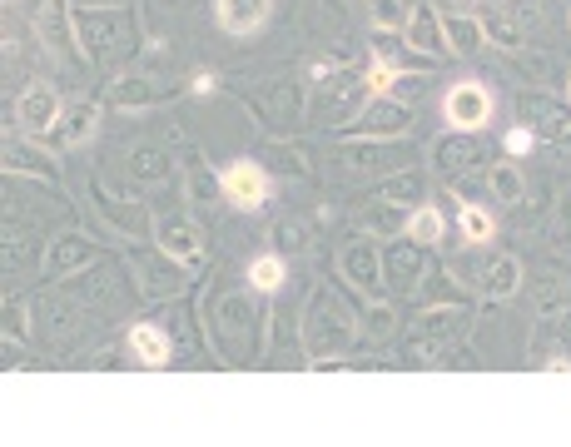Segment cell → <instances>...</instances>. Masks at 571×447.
Segmentation results:
<instances>
[{
  "label": "cell",
  "instance_id": "1",
  "mask_svg": "<svg viewBox=\"0 0 571 447\" xmlns=\"http://www.w3.org/2000/svg\"><path fill=\"white\" fill-rule=\"evenodd\" d=\"M442 115H447L452 130L472 135V130H482V125L492 120V90H487L482 80H457V85L442 95Z\"/></svg>",
  "mask_w": 571,
  "mask_h": 447
},
{
  "label": "cell",
  "instance_id": "2",
  "mask_svg": "<svg viewBox=\"0 0 571 447\" xmlns=\"http://www.w3.org/2000/svg\"><path fill=\"white\" fill-rule=\"evenodd\" d=\"M75 35L85 45V55H110L125 40V15L115 5H95V10H75Z\"/></svg>",
  "mask_w": 571,
  "mask_h": 447
},
{
  "label": "cell",
  "instance_id": "3",
  "mask_svg": "<svg viewBox=\"0 0 571 447\" xmlns=\"http://www.w3.org/2000/svg\"><path fill=\"white\" fill-rule=\"evenodd\" d=\"M462 323H467V313L462 308H437L428 313L418 328H413V338H408V358H418V363H432L457 333H462Z\"/></svg>",
  "mask_w": 571,
  "mask_h": 447
},
{
  "label": "cell",
  "instance_id": "4",
  "mask_svg": "<svg viewBox=\"0 0 571 447\" xmlns=\"http://www.w3.org/2000/svg\"><path fill=\"white\" fill-rule=\"evenodd\" d=\"M219 184H224V194H229L239 209H264V204H269V174H264L254 159H234Z\"/></svg>",
  "mask_w": 571,
  "mask_h": 447
},
{
  "label": "cell",
  "instance_id": "5",
  "mask_svg": "<svg viewBox=\"0 0 571 447\" xmlns=\"http://www.w3.org/2000/svg\"><path fill=\"white\" fill-rule=\"evenodd\" d=\"M269 10H274V0H214V20L234 40H249L254 30H264Z\"/></svg>",
  "mask_w": 571,
  "mask_h": 447
},
{
  "label": "cell",
  "instance_id": "6",
  "mask_svg": "<svg viewBox=\"0 0 571 447\" xmlns=\"http://www.w3.org/2000/svg\"><path fill=\"white\" fill-rule=\"evenodd\" d=\"M154 239H159V249L174 259V264H194L199 259V229L184 219V214H159L154 219Z\"/></svg>",
  "mask_w": 571,
  "mask_h": 447
},
{
  "label": "cell",
  "instance_id": "7",
  "mask_svg": "<svg viewBox=\"0 0 571 447\" xmlns=\"http://www.w3.org/2000/svg\"><path fill=\"white\" fill-rule=\"evenodd\" d=\"M15 115H20V125L30 130V135H45V130H60V100H55V90L50 85H30L25 95H20V105H15Z\"/></svg>",
  "mask_w": 571,
  "mask_h": 447
},
{
  "label": "cell",
  "instance_id": "8",
  "mask_svg": "<svg viewBox=\"0 0 571 447\" xmlns=\"http://www.w3.org/2000/svg\"><path fill=\"white\" fill-rule=\"evenodd\" d=\"M522 120H527L532 135H547V140H567L571 135V110L547 100V95H527L522 100Z\"/></svg>",
  "mask_w": 571,
  "mask_h": 447
},
{
  "label": "cell",
  "instance_id": "9",
  "mask_svg": "<svg viewBox=\"0 0 571 447\" xmlns=\"http://www.w3.org/2000/svg\"><path fill=\"white\" fill-rule=\"evenodd\" d=\"M338 269H343V279H353L358 289H378V284H383V254H378L373 244H353V249H343Z\"/></svg>",
  "mask_w": 571,
  "mask_h": 447
},
{
  "label": "cell",
  "instance_id": "10",
  "mask_svg": "<svg viewBox=\"0 0 571 447\" xmlns=\"http://www.w3.org/2000/svg\"><path fill=\"white\" fill-rule=\"evenodd\" d=\"M130 353L140 358L144 368H164L174 358V343H169V333L159 323H135L130 328Z\"/></svg>",
  "mask_w": 571,
  "mask_h": 447
},
{
  "label": "cell",
  "instance_id": "11",
  "mask_svg": "<svg viewBox=\"0 0 571 447\" xmlns=\"http://www.w3.org/2000/svg\"><path fill=\"white\" fill-rule=\"evenodd\" d=\"M442 40H447V50L452 55H477L482 50V40H487V30H482V20H472V15H442Z\"/></svg>",
  "mask_w": 571,
  "mask_h": 447
},
{
  "label": "cell",
  "instance_id": "12",
  "mask_svg": "<svg viewBox=\"0 0 571 447\" xmlns=\"http://www.w3.org/2000/svg\"><path fill=\"white\" fill-rule=\"evenodd\" d=\"M95 259V244L90 239H80V234H65V239H55V249H50V259H45V269H50V279H65V274H75L80 264H90Z\"/></svg>",
  "mask_w": 571,
  "mask_h": 447
},
{
  "label": "cell",
  "instance_id": "13",
  "mask_svg": "<svg viewBox=\"0 0 571 447\" xmlns=\"http://www.w3.org/2000/svg\"><path fill=\"white\" fill-rule=\"evenodd\" d=\"M408 45H418V50H447V40H442V25H437V15H432L428 5H413V15H408Z\"/></svg>",
  "mask_w": 571,
  "mask_h": 447
},
{
  "label": "cell",
  "instance_id": "14",
  "mask_svg": "<svg viewBox=\"0 0 571 447\" xmlns=\"http://www.w3.org/2000/svg\"><path fill=\"white\" fill-rule=\"evenodd\" d=\"M403 125H408V110H403L398 100H383V95H378V105H368V115H363V130H368V135H403Z\"/></svg>",
  "mask_w": 571,
  "mask_h": 447
},
{
  "label": "cell",
  "instance_id": "15",
  "mask_svg": "<svg viewBox=\"0 0 571 447\" xmlns=\"http://www.w3.org/2000/svg\"><path fill=\"white\" fill-rule=\"evenodd\" d=\"M522 289V264L512 259V254H502L492 269H487V294L492 298H512Z\"/></svg>",
  "mask_w": 571,
  "mask_h": 447
},
{
  "label": "cell",
  "instance_id": "16",
  "mask_svg": "<svg viewBox=\"0 0 571 447\" xmlns=\"http://www.w3.org/2000/svg\"><path fill=\"white\" fill-rule=\"evenodd\" d=\"M418 194H423V174H418V169L393 174V179H383V184H378V199H383V204H413Z\"/></svg>",
  "mask_w": 571,
  "mask_h": 447
},
{
  "label": "cell",
  "instance_id": "17",
  "mask_svg": "<svg viewBox=\"0 0 571 447\" xmlns=\"http://www.w3.org/2000/svg\"><path fill=\"white\" fill-rule=\"evenodd\" d=\"M95 105H75L70 115H65V125H60V145H85L90 135H95Z\"/></svg>",
  "mask_w": 571,
  "mask_h": 447
},
{
  "label": "cell",
  "instance_id": "18",
  "mask_svg": "<svg viewBox=\"0 0 571 447\" xmlns=\"http://www.w3.org/2000/svg\"><path fill=\"white\" fill-rule=\"evenodd\" d=\"M492 194H497L502 204H522V194H527L522 169H517V164H492Z\"/></svg>",
  "mask_w": 571,
  "mask_h": 447
},
{
  "label": "cell",
  "instance_id": "19",
  "mask_svg": "<svg viewBox=\"0 0 571 447\" xmlns=\"http://www.w3.org/2000/svg\"><path fill=\"white\" fill-rule=\"evenodd\" d=\"M348 159H353L358 169H368V164H378V169H388V164H398V159H408V149H403V145H348Z\"/></svg>",
  "mask_w": 571,
  "mask_h": 447
},
{
  "label": "cell",
  "instance_id": "20",
  "mask_svg": "<svg viewBox=\"0 0 571 447\" xmlns=\"http://www.w3.org/2000/svg\"><path fill=\"white\" fill-rule=\"evenodd\" d=\"M472 159H477V145H472V140H442V145H437V169H442V174H462Z\"/></svg>",
  "mask_w": 571,
  "mask_h": 447
},
{
  "label": "cell",
  "instance_id": "21",
  "mask_svg": "<svg viewBox=\"0 0 571 447\" xmlns=\"http://www.w3.org/2000/svg\"><path fill=\"white\" fill-rule=\"evenodd\" d=\"M388 269H393V279L398 284H418V274H423V264H418V244H398L393 254H388Z\"/></svg>",
  "mask_w": 571,
  "mask_h": 447
},
{
  "label": "cell",
  "instance_id": "22",
  "mask_svg": "<svg viewBox=\"0 0 571 447\" xmlns=\"http://www.w3.org/2000/svg\"><path fill=\"white\" fill-rule=\"evenodd\" d=\"M408 239H413V244H437V239H442V214H437L432 204H423V209L408 219Z\"/></svg>",
  "mask_w": 571,
  "mask_h": 447
},
{
  "label": "cell",
  "instance_id": "23",
  "mask_svg": "<svg viewBox=\"0 0 571 447\" xmlns=\"http://www.w3.org/2000/svg\"><path fill=\"white\" fill-rule=\"evenodd\" d=\"M249 284H254L259 294H274V289L284 284V259H274V254H269V259H254V264H249Z\"/></svg>",
  "mask_w": 571,
  "mask_h": 447
},
{
  "label": "cell",
  "instance_id": "24",
  "mask_svg": "<svg viewBox=\"0 0 571 447\" xmlns=\"http://www.w3.org/2000/svg\"><path fill=\"white\" fill-rule=\"evenodd\" d=\"M408 15H413V0H373V25L378 30H398V25H408Z\"/></svg>",
  "mask_w": 571,
  "mask_h": 447
},
{
  "label": "cell",
  "instance_id": "25",
  "mask_svg": "<svg viewBox=\"0 0 571 447\" xmlns=\"http://www.w3.org/2000/svg\"><path fill=\"white\" fill-rule=\"evenodd\" d=\"M462 234L472 239V244H482V239H492V214L487 209H477V204H462Z\"/></svg>",
  "mask_w": 571,
  "mask_h": 447
},
{
  "label": "cell",
  "instance_id": "26",
  "mask_svg": "<svg viewBox=\"0 0 571 447\" xmlns=\"http://www.w3.org/2000/svg\"><path fill=\"white\" fill-rule=\"evenodd\" d=\"M393 80H403V75H398L383 55H373V60H368V80H363V85H368V95H388V90H393Z\"/></svg>",
  "mask_w": 571,
  "mask_h": 447
},
{
  "label": "cell",
  "instance_id": "27",
  "mask_svg": "<svg viewBox=\"0 0 571 447\" xmlns=\"http://www.w3.org/2000/svg\"><path fill=\"white\" fill-rule=\"evenodd\" d=\"M135 174H140V179H159V174H164V164H159L154 149H140V154H135Z\"/></svg>",
  "mask_w": 571,
  "mask_h": 447
},
{
  "label": "cell",
  "instance_id": "28",
  "mask_svg": "<svg viewBox=\"0 0 571 447\" xmlns=\"http://www.w3.org/2000/svg\"><path fill=\"white\" fill-rule=\"evenodd\" d=\"M388 328H393V313H388V308H373V313H368V333H373V338H388Z\"/></svg>",
  "mask_w": 571,
  "mask_h": 447
},
{
  "label": "cell",
  "instance_id": "29",
  "mask_svg": "<svg viewBox=\"0 0 571 447\" xmlns=\"http://www.w3.org/2000/svg\"><path fill=\"white\" fill-rule=\"evenodd\" d=\"M149 100V85L135 80V85H120V105H144Z\"/></svg>",
  "mask_w": 571,
  "mask_h": 447
},
{
  "label": "cell",
  "instance_id": "30",
  "mask_svg": "<svg viewBox=\"0 0 571 447\" xmlns=\"http://www.w3.org/2000/svg\"><path fill=\"white\" fill-rule=\"evenodd\" d=\"M527 149H532V130H527V125H517V130L507 135V154H527Z\"/></svg>",
  "mask_w": 571,
  "mask_h": 447
},
{
  "label": "cell",
  "instance_id": "31",
  "mask_svg": "<svg viewBox=\"0 0 571 447\" xmlns=\"http://www.w3.org/2000/svg\"><path fill=\"white\" fill-rule=\"evenodd\" d=\"M209 90H214V75L199 70V75H194V95H209Z\"/></svg>",
  "mask_w": 571,
  "mask_h": 447
},
{
  "label": "cell",
  "instance_id": "32",
  "mask_svg": "<svg viewBox=\"0 0 571 447\" xmlns=\"http://www.w3.org/2000/svg\"><path fill=\"white\" fill-rule=\"evenodd\" d=\"M467 5H472V0H437L442 15H457V10H467Z\"/></svg>",
  "mask_w": 571,
  "mask_h": 447
},
{
  "label": "cell",
  "instance_id": "33",
  "mask_svg": "<svg viewBox=\"0 0 571 447\" xmlns=\"http://www.w3.org/2000/svg\"><path fill=\"white\" fill-rule=\"evenodd\" d=\"M547 368H552V373H567L571 358H562V353H557V358H547Z\"/></svg>",
  "mask_w": 571,
  "mask_h": 447
},
{
  "label": "cell",
  "instance_id": "34",
  "mask_svg": "<svg viewBox=\"0 0 571 447\" xmlns=\"http://www.w3.org/2000/svg\"><path fill=\"white\" fill-rule=\"evenodd\" d=\"M562 338H567V348H571V313H567V323H562Z\"/></svg>",
  "mask_w": 571,
  "mask_h": 447
},
{
  "label": "cell",
  "instance_id": "35",
  "mask_svg": "<svg viewBox=\"0 0 571 447\" xmlns=\"http://www.w3.org/2000/svg\"><path fill=\"white\" fill-rule=\"evenodd\" d=\"M95 5H120V0H95Z\"/></svg>",
  "mask_w": 571,
  "mask_h": 447
}]
</instances>
